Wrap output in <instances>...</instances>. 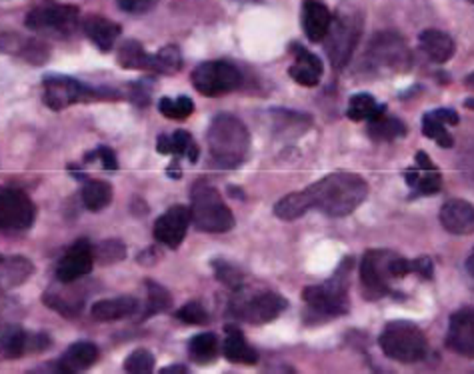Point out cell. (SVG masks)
I'll return each mask as SVG.
<instances>
[{"label": "cell", "instance_id": "44dd1931", "mask_svg": "<svg viewBox=\"0 0 474 374\" xmlns=\"http://www.w3.org/2000/svg\"><path fill=\"white\" fill-rule=\"evenodd\" d=\"M293 54H295V64L288 69L290 79L298 82L301 87H316L322 79V61L311 51H306L301 45H293Z\"/></svg>", "mask_w": 474, "mask_h": 374}, {"label": "cell", "instance_id": "5b68a950", "mask_svg": "<svg viewBox=\"0 0 474 374\" xmlns=\"http://www.w3.org/2000/svg\"><path fill=\"white\" fill-rule=\"evenodd\" d=\"M378 345L388 359L403 364L419 362L428 353L427 335L409 320L388 322L380 332Z\"/></svg>", "mask_w": 474, "mask_h": 374}, {"label": "cell", "instance_id": "2e32d148", "mask_svg": "<svg viewBox=\"0 0 474 374\" xmlns=\"http://www.w3.org/2000/svg\"><path fill=\"white\" fill-rule=\"evenodd\" d=\"M446 346L453 353L474 359V306L456 311L448 322Z\"/></svg>", "mask_w": 474, "mask_h": 374}, {"label": "cell", "instance_id": "ab89813d", "mask_svg": "<svg viewBox=\"0 0 474 374\" xmlns=\"http://www.w3.org/2000/svg\"><path fill=\"white\" fill-rule=\"evenodd\" d=\"M124 256H127V248H124L121 240H104L95 248V261L101 264L121 262Z\"/></svg>", "mask_w": 474, "mask_h": 374}, {"label": "cell", "instance_id": "7dc6e473", "mask_svg": "<svg viewBox=\"0 0 474 374\" xmlns=\"http://www.w3.org/2000/svg\"><path fill=\"white\" fill-rule=\"evenodd\" d=\"M162 372L164 374H170V372H182V374H185L188 370H187V367H182V364H177V367H166V369H162Z\"/></svg>", "mask_w": 474, "mask_h": 374}, {"label": "cell", "instance_id": "f6af8a7d", "mask_svg": "<svg viewBox=\"0 0 474 374\" xmlns=\"http://www.w3.org/2000/svg\"><path fill=\"white\" fill-rule=\"evenodd\" d=\"M411 270L420 274L422 278H432L435 274V269H432V261L427 259V256H420L417 261H411Z\"/></svg>", "mask_w": 474, "mask_h": 374}, {"label": "cell", "instance_id": "484cf974", "mask_svg": "<svg viewBox=\"0 0 474 374\" xmlns=\"http://www.w3.org/2000/svg\"><path fill=\"white\" fill-rule=\"evenodd\" d=\"M138 309V301L132 296H116V298H104V301H98L90 314H93L95 320L101 322H111V320H121L127 319L130 314H135Z\"/></svg>", "mask_w": 474, "mask_h": 374}, {"label": "cell", "instance_id": "603a6c76", "mask_svg": "<svg viewBox=\"0 0 474 374\" xmlns=\"http://www.w3.org/2000/svg\"><path fill=\"white\" fill-rule=\"evenodd\" d=\"M85 35L90 38V43L101 48L103 53L112 51L116 38L121 37V27L112 21L104 19V16H87L82 22Z\"/></svg>", "mask_w": 474, "mask_h": 374}, {"label": "cell", "instance_id": "bcb514c9", "mask_svg": "<svg viewBox=\"0 0 474 374\" xmlns=\"http://www.w3.org/2000/svg\"><path fill=\"white\" fill-rule=\"evenodd\" d=\"M432 112H435L445 124H451V127H456V124H459V121H461L459 114L451 111V108H440V111H432Z\"/></svg>", "mask_w": 474, "mask_h": 374}, {"label": "cell", "instance_id": "f35d334b", "mask_svg": "<svg viewBox=\"0 0 474 374\" xmlns=\"http://www.w3.org/2000/svg\"><path fill=\"white\" fill-rule=\"evenodd\" d=\"M124 370L132 374H146L154 370V356L146 348H137L135 353L129 354V359L124 361Z\"/></svg>", "mask_w": 474, "mask_h": 374}, {"label": "cell", "instance_id": "ffe728a7", "mask_svg": "<svg viewBox=\"0 0 474 374\" xmlns=\"http://www.w3.org/2000/svg\"><path fill=\"white\" fill-rule=\"evenodd\" d=\"M438 220L443 229L456 237H467L474 232V206L467 201H448L440 209Z\"/></svg>", "mask_w": 474, "mask_h": 374}, {"label": "cell", "instance_id": "7402d4cb", "mask_svg": "<svg viewBox=\"0 0 474 374\" xmlns=\"http://www.w3.org/2000/svg\"><path fill=\"white\" fill-rule=\"evenodd\" d=\"M332 14L328 6L320 0H304L303 3V30L311 43H322L330 29Z\"/></svg>", "mask_w": 474, "mask_h": 374}, {"label": "cell", "instance_id": "30bf717a", "mask_svg": "<svg viewBox=\"0 0 474 374\" xmlns=\"http://www.w3.org/2000/svg\"><path fill=\"white\" fill-rule=\"evenodd\" d=\"M80 22L79 8L72 4H61L46 0V3L37 4L27 14V27L38 35L51 37H71L77 30Z\"/></svg>", "mask_w": 474, "mask_h": 374}, {"label": "cell", "instance_id": "b9f144b4", "mask_svg": "<svg viewBox=\"0 0 474 374\" xmlns=\"http://www.w3.org/2000/svg\"><path fill=\"white\" fill-rule=\"evenodd\" d=\"M177 319L187 324H204L209 320V314L201 303H188L177 312Z\"/></svg>", "mask_w": 474, "mask_h": 374}, {"label": "cell", "instance_id": "9a60e30c", "mask_svg": "<svg viewBox=\"0 0 474 374\" xmlns=\"http://www.w3.org/2000/svg\"><path fill=\"white\" fill-rule=\"evenodd\" d=\"M95 251L88 240H79L66 251L61 261L56 264V280L61 282H77L79 278L87 277L93 270Z\"/></svg>", "mask_w": 474, "mask_h": 374}, {"label": "cell", "instance_id": "d4e9b609", "mask_svg": "<svg viewBox=\"0 0 474 374\" xmlns=\"http://www.w3.org/2000/svg\"><path fill=\"white\" fill-rule=\"evenodd\" d=\"M98 356H101V353H98L96 345L87 343V340H80V343H74L66 348L61 362H58V369H61L62 372L87 370L98 361Z\"/></svg>", "mask_w": 474, "mask_h": 374}, {"label": "cell", "instance_id": "52a82bcc", "mask_svg": "<svg viewBox=\"0 0 474 374\" xmlns=\"http://www.w3.org/2000/svg\"><path fill=\"white\" fill-rule=\"evenodd\" d=\"M345 269V264H343ZM338 269L335 277L322 285L306 287L303 301L309 304L311 312L320 319H337L348 312V272Z\"/></svg>", "mask_w": 474, "mask_h": 374}, {"label": "cell", "instance_id": "7bdbcfd3", "mask_svg": "<svg viewBox=\"0 0 474 374\" xmlns=\"http://www.w3.org/2000/svg\"><path fill=\"white\" fill-rule=\"evenodd\" d=\"M124 12H146L156 4V0H116Z\"/></svg>", "mask_w": 474, "mask_h": 374}, {"label": "cell", "instance_id": "60d3db41", "mask_svg": "<svg viewBox=\"0 0 474 374\" xmlns=\"http://www.w3.org/2000/svg\"><path fill=\"white\" fill-rule=\"evenodd\" d=\"M212 269H214L216 278H219L222 285H227L232 290H240V287H243V272H240L238 269L230 267V264L220 262V261H216L212 264Z\"/></svg>", "mask_w": 474, "mask_h": 374}, {"label": "cell", "instance_id": "cb8c5ba5", "mask_svg": "<svg viewBox=\"0 0 474 374\" xmlns=\"http://www.w3.org/2000/svg\"><path fill=\"white\" fill-rule=\"evenodd\" d=\"M419 45H420V51L437 64L448 62L454 54V40L443 30L430 29V30L420 32Z\"/></svg>", "mask_w": 474, "mask_h": 374}, {"label": "cell", "instance_id": "4fadbf2b", "mask_svg": "<svg viewBox=\"0 0 474 374\" xmlns=\"http://www.w3.org/2000/svg\"><path fill=\"white\" fill-rule=\"evenodd\" d=\"M193 85L204 96H222L240 87V72L227 61L203 62L193 72Z\"/></svg>", "mask_w": 474, "mask_h": 374}, {"label": "cell", "instance_id": "836d02e7", "mask_svg": "<svg viewBox=\"0 0 474 374\" xmlns=\"http://www.w3.org/2000/svg\"><path fill=\"white\" fill-rule=\"evenodd\" d=\"M309 211H311V206L304 196V190H301V193L288 195L274 204V214H277L280 220H296Z\"/></svg>", "mask_w": 474, "mask_h": 374}, {"label": "cell", "instance_id": "ee69618b", "mask_svg": "<svg viewBox=\"0 0 474 374\" xmlns=\"http://www.w3.org/2000/svg\"><path fill=\"white\" fill-rule=\"evenodd\" d=\"M95 156H96V159L103 161V166H104L106 170H116V169H119V161H116V154H114L112 148L98 146Z\"/></svg>", "mask_w": 474, "mask_h": 374}, {"label": "cell", "instance_id": "e575fe53", "mask_svg": "<svg viewBox=\"0 0 474 374\" xmlns=\"http://www.w3.org/2000/svg\"><path fill=\"white\" fill-rule=\"evenodd\" d=\"M182 69V56L177 46H164L156 54H151V66L148 71H154L158 74H177Z\"/></svg>", "mask_w": 474, "mask_h": 374}, {"label": "cell", "instance_id": "6da1fadb", "mask_svg": "<svg viewBox=\"0 0 474 374\" xmlns=\"http://www.w3.org/2000/svg\"><path fill=\"white\" fill-rule=\"evenodd\" d=\"M311 209L340 219L353 214L369 196L367 180L354 172H332L304 188Z\"/></svg>", "mask_w": 474, "mask_h": 374}, {"label": "cell", "instance_id": "d6986e66", "mask_svg": "<svg viewBox=\"0 0 474 374\" xmlns=\"http://www.w3.org/2000/svg\"><path fill=\"white\" fill-rule=\"evenodd\" d=\"M85 293V290H82ZM80 293L79 287H74V282H61L58 280L56 287H51L45 293L43 301L46 306H51L53 311H56L62 317H77L82 311V304H85V295Z\"/></svg>", "mask_w": 474, "mask_h": 374}, {"label": "cell", "instance_id": "8d00e7d4", "mask_svg": "<svg viewBox=\"0 0 474 374\" xmlns=\"http://www.w3.org/2000/svg\"><path fill=\"white\" fill-rule=\"evenodd\" d=\"M146 290H148V303H146V311L143 314V319H151L154 314H162L172 306V296L166 288H162L156 282H146Z\"/></svg>", "mask_w": 474, "mask_h": 374}, {"label": "cell", "instance_id": "1f68e13d", "mask_svg": "<svg viewBox=\"0 0 474 374\" xmlns=\"http://www.w3.org/2000/svg\"><path fill=\"white\" fill-rule=\"evenodd\" d=\"M385 111V106H380L377 103V98L372 95L367 93H361V95H354L351 101H348V108H346V116L351 119L353 122H362V121H370L372 116L380 114Z\"/></svg>", "mask_w": 474, "mask_h": 374}, {"label": "cell", "instance_id": "83f0119b", "mask_svg": "<svg viewBox=\"0 0 474 374\" xmlns=\"http://www.w3.org/2000/svg\"><path fill=\"white\" fill-rule=\"evenodd\" d=\"M224 356L227 361L235 364H256L259 362V353L246 343L243 332L237 327H227V338H224Z\"/></svg>", "mask_w": 474, "mask_h": 374}, {"label": "cell", "instance_id": "f546056e", "mask_svg": "<svg viewBox=\"0 0 474 374\" xmlns=\"http://www.w3.org/2000/svg\"><path fill=\"white\" fill-rule=\"evenodd\" d=\"M112 201V187L104 180H88L85 187H82V204L87 206L88 211L98 212L106 209Z\"/></svg>", "mask_w": 474, "mask_h": 374}, {"label": "cell", "instance_id": "f1b7e54d", "mask_svg": "<svg viewBox=\"0 0 474 374\" xmlns=\"http://www.w3.org/2000/svg\"><path fill=\"white\" fill-rule=\"evenodd\" d=\"M404 135L406 124L396 116L385 114V111L369 121V137L372 140H378V143H390V140L403 138Z\"/></svg>", "mask_w": 474, "mask_h": 374}, {"label": "cell", "instance_id": "7c38bea8", "mask_svg": "<svg viewBox=\"0 0 474 374\" xmlns=\"http://www.w3.org/2000/svg\"><path fill=\"white\" fill-rule=\"evenodd\" d=\"M287 306H288L287 298H282L279 293L261 290V293L240 295L237 301L232 303V312L245 322L266 324L274 319H279L280 314L287 311Z\"/></svg>", "mask_w": 474, "mask_h": 374}, {"label": "cell", "instance_id": "277c9868", "mask_svg": "<svg viewBox=\"0 0 474 374\" xmlns=\"http://www.w3.org/2000/svg\"><path fill=\"white\" fill-rule=\"evenodd\" d=\"M362 35V16L353 6H340L332 16L330 29L324 37V48H327L328 61L337 71L345 69L351 61L356 45Z\"/></svg>", "mask_w": 474, "mask_h": 374}, {"label": "cell", "instance_id": "74e56055", "mask_svg": "<svg viewBox=\"0 0 474 374\" xmlns=\"http://www.w3.org/2000/svg\"><path fill=\"white\" fill-rule=\"evenodd\" d=\"M158 111L170 121H187L188 116L195 112V103L190 101L188 96H179V98L164 96L161 98V103H158Z\"/></svg>", "mask_w": 474, "mask_h": 374}, {"label": "cell", "instance_id": "d6a6232c", "mask_svg": "<svg viewBox=\"0 0 474 374\" xmlns=\"http://www.w3.org/2000/svg\"><path fill=\"white\" fill-rule=\"evenodd\" d=\"M119 64L122 69H135V71H148L151 66V54H146L143 45L137 40H127L119 48Z\"/></svg>", "mask_w": 474, "mask_h": 374}, {"label": "cell", "instance_id": "d590c367", "mask_svg": "<svg viewBox=\"0 0 474 374\" xmlns=\"http://www.w3.org/2000/svg\"><path fill=\"white\" fill-rule=\"evenodd\" d=\"M422 135L435 140V143L443 148H453L454 145V138L451 132L446 130V124L440 121L435 112H427L422 116Z\"/></svg>", "mask_w": 474, "mask_h": 374}, {"label": "cell", "instance_id": "ba28073f", "mask_svg": "<svg viewBox=\"0 0 474 374\" xmlns=\"http://www.w3.org/2000/svg\"><path fill=\"white\" fill-rule=\"evenodd\" d=\"M364 62L369 71L377 74H396L411 69L412 54L404 40L395 32H380L370 40Z\"/></svg>", "mask_w": 474, "mask_h": 374}, {"label": "cell", "instance_id": "7a4b0ae2", "mask_svg": "<svg viewBox=\"0 0 474 374\" xmlns=\"http://www.w3.org/2000/svg\"><path fill=\"white\" fill-rule=\"evenodd\" d=\"M209 151L220 169H237L251 151V135L243 121L232 114H219L209 129Z\"/></svg>", "mask_w": 474, "mask_h": 374}, {"label": "cell", "instance_id": "8fae6325", "mask_svg": "<svg viewBox=\"0 0 474 374\" xmlns=\"http://www.w3.org/2000/svg\"><path fill=\"white\" fill-rule=\"evenodd\" d=\"M37 219V209L27 193L19 188H0V232L21 235L27 232Z\"/></svg>", "mask_w": 474, "mask_h": 374}, {"label": "cell", "instance_id": "e0dca14e", "mask_svg": "<svg viewBox=\"0 0 474 374\" xmlns=\"http://www.w3.org/2000/svg\"><path fill=\"white\" fill-rule=\"evenodd\" d=\"M190 220H193L190 219V209L182 204L172 206V209L166 211L161 219L154 222L156 243H161L169 248H179L187 237Z\"/></svg>", "mask_w": 474, "mask_h": 374}, {"label": "cell", "instance_id": "ac0fdd59", "mask_svg": "<svg viewBox=\"0 0 474 374\" xmlns=\"http://www.w3.org/2000/svg\"><path fill=\"white\" fill-rule=\"evenodd\" d=\"M406 185L419 195H437L443 188V174L427 153H417L414 166L404 172Z\"/></svg>", "mask_w": 474, "mask_h": 374}, {"label": "cell", "instance_id": "c3c4849f", "mask_svg": "<svg viewBox=\"0 0 474 374\" xmlns=\"http://www.w3.org/2000/svg\"><path fill=\"white\" fill-rule=\"evenodd\" d=\"M467 270L472 274V277H474V248H472V253H470V256H469V261H467Z\"/></svg>", "mask_w": 474, "mask_h": 374}, {"label": "cell", "instance_id": "3957f363", "mask_svg": "<svg viewBox=\"0 0 474 374\" xmlns=\"http://www.w3.org/2000/svg\"><path fill=\"white\" fill-rule=\"evenodd\" d=\"M411 270V261L393 251H369L361 261V285L369 301H378L390 293V282L404 278Z\"/></svg>", "mask_w": 474, "mask_h": 374}, {"label": "cell", "instance_id": "9c48e42d", "mask_svg": "<svg viewBox=\"0 0 474 374\" xmlns=\"http://www.w3.org/2000/svg\"><path fill=\"white\" fill-rule=\"evenodd\" d=\"M111 90H96L64 74H46L43 79V101L53 111H62L77 103H95L101 98H112Z\"/></svg>", "mask_w": 474, "mask_h": 374}, {"label": "cell", "instance_id": "4316f807", "mask_svg": "<svg viewBox=\"0 0 474 374\" xmlns=\"http://www.w3.org/2000/svg\"><path fill=\"white\" fill-rule=\"evenodd\" d=\"M156 151L161 154H172L180 159V156H187L190 162L198 161V146L195 145L193 137L188 135L187 130H177L172 132L170 137L161 135L156 140Z\"/></svg>", "mask_w": 474, "mask_h": 374}, {"label": "cell", "instance_id": "4dcf8cb0", "mask_svg": "<svg viewBox=\"0 0 474 374\" xmlns=\"http://www.w3.org/2000/svg\"><path fill=\"white\" fill-rule=\"evenodd\" d=\"M188 353L190 359L195 362L211 364L216 361V354H219V338H216V335H212V332L196 335L195 338H190Z\"/></svg>", "mask_w": 474, "mask_h": 374}, {"label": "cell", "instance_id": "681fc988", "mask_svg": "<svg viewBox=\"0 0 474 374\" xmlns=\"http://www.w3.org/2000/svg\"><path fill=\"white\" fill-rule=\"evenodd\" d=\"M0 262H4V259H3V256H0Z\"/></svg>", "mask_w": 474, "mask_h": 374}, {"label": "cell", "instance_id": "5bb4252c", "mask_svg": "<svg viewBox=\"0 0 474 374\" xmlns=\"http://www.w3.org/2000/svg\"><path fill=\"white\" fill-rule=\"evenodd\" d=\"M51 346L46 335H30L19 324H8L0 332V356L3 359H21L27 353H43Z\"/></svg>", "mask_w": 474, "mask_h": 374}, {"label": "cell", "instance_id": "8992f818", "mask_svg": "<svg viewBox=\"0 0 474 374\" xmlns=\"http://www.w3.org/2000/svg\"><path fill=\"white\" fill-rule=\"evenodd\" d=\"M190 219H193L195 227L203 232H229L235 227V216H232L227 203L222 201L219 190L203 180L193 187Z\"/></svg>", "mask_w": 474, "mask_h": 374}]
</instances>
